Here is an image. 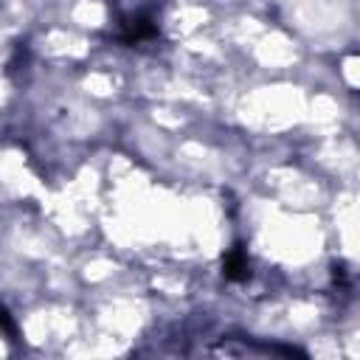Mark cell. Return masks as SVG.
<instances>
[{
	"mask_svg": "<svg viewBox=\"0 0 360 360\" xmlns=\"http://www.w3.org/2000/svg\"><path fill=\"white\" fill-rule=\"evenodd\" d=\"M0 326H3V329H6L8 335H17V329H14V321L8 318V312H6L3 307H0Z\"/></svg>",
	"mask_w": 360,
	"mask_h": 360,
	"instance_id": "3",
	"label": "cell"
},
{
	"mask_svg": "<svg viewBox=\"0 0 360 360\" xmlns=\"http://www.w3.org/2000/svg\"><path fill=\"white\" fill-rule=\"evenodd\" d=\"M158 34V25L149 17H132L124 22V42H143Z\"/></svg>",
	"mask_w": 360,
	"mask_h": 360,
	"instance_id": "2",
	"label": "cell"
},
{
	"mask_svg": "<svg viewBox=\"0 0 360 360\" xmlns=\"http://www.w3.org/2000/svg\"><path fill=\"white\" fill-rule=\"evenodd\" d=\"M222 273L228 281H245L250 276V262L245 256V248L242 245H233L228 253H225V262H222Z\"/></svg>",
	"mask_w": 360,
	"mask_h": 360,
	"instance_id": "1",
	"label": "cell"
}]
</instances>
